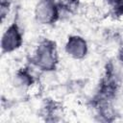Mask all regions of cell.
<instances>
[{"label":"cell","mask_w":123,"mask_h":123,"mask_svg":"<svg viewBox=\"0 0 123 123\" xmlns=\"http://www.w3.org/2000/svg\"><path fill=\"white\" fill-rule=\"evenodd\" d=\"M56 1L60 4H67V3H69L70 0H56Z\"/></svg>","instance_id":"obj_5"},{"label":"cell","mask_w":123,"mask_h":123,"mask_svg":"<svg viewBox=\"0 0 123 123\" xmlns=\"http://www.w3.org/2000/svg\"><path fill=\"white\" fill-rule=\"evenodd\" d=\"M56 15V9L54 3L50 0H41L36 8L37 19L41 23L51 22Z\"/></svg>","instance_id":"obj_2"},{"label":"cell","mask_w":123,"mask_h":123,"mask_svg":"<svg viewBox=\"0 0 123 123\" xmlns=\"http://www.w3.org/2000/svg\"><path fill=\"white\" fill-rule=\"evenodd\" d=\"M20 43V36L14 27L9 28L3 36L2 47L7 51L15 49Z\"/></svg>","instance_id":"obj_4"},{"label":"cell","mask_w":123,"mask_h":123,"mask_svg":"<svg viewBox=\"0 0 123 123\" xmlns=\"http://www.w3.org/2000/svg\"><path fill=\"white\" fill-rule=\"evenodd\" d=\"M8 1H10V0H1L2 5H4V4H7V5H8Z\"/></svg>","instance_id":"obj_6"},{"label":"cell","mask_w":123,"mask_h":123,"mask_svg":"<svg viewBox=\"0 0 123 123\" xmlns=\"http://www.w3.org/2000/svg\"><path fill=\"white\" fill-rule=\"evenodd\" d=\"M37 64L42 69H52L56 63V52L52 45L41 44L36 54Z\"/></svg>","instance_id":"obj_1"},{"label":"cell","mask_w":123,"mask_h":123,"mask_svg":"<svg viewBox=\"0 0 123 123\" xmlns=\"http://www.w3.org/2000/svg\"><path fill=\"white\" fill-rule=\"evenodd\" d=\"M67 53L74 58H82L85 56L86 52V41L78 37H71L68 40L66 45Z\"/></svg>","instance_id":"obj_3"}]
</instances>
